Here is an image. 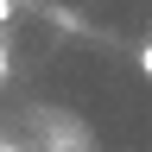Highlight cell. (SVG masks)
Returning a JSON list of instances; mask_svg holds the SVG:
<instances>
[{"instance_id":"obj_1","label":"cell","mask_w":152,"mask_h":152,"mask_svg":"<svg viewBox=\"0 0 152 152\" xmlns=\"http://www.w3.org/2000/svg\"><path fill=\"white\" fill-rule=\"evenodd\" d=\"M140 70L152 76V38H146V45H140Z\"/></svg>"},{"instance_id":"obj_2","label":"cell","mask_w":152,"mask_h":152,"mask_svg":"<svg viewBox=\"0 0 152 152\" xmlns=\"http://www.w3.org/2000/svg\"><path fill=\"white\" fill-rule=\"evenodd\" d=\"M0 152H19V146H7V140H0Z\"/></svg>"}]
</instances>
